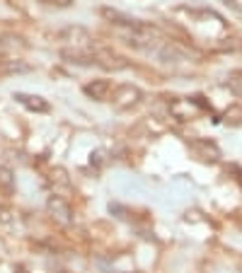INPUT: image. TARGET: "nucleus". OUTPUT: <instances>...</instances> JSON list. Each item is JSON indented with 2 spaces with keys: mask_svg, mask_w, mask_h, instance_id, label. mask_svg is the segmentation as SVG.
I'll use <instances>...</instances> for the list:
<instances>
[{
  "mask_svg": "<svg viewBox=\"0 0 242 273\" xmlns=\"http://www.w3.org/2000/svg\"><path fill=\"white\" fill-rule=\"evenodd\" d=\"M46 208H49L51 218L58 225H71L73 223V208L68 206V201L63 196H51L46 201Z\"/></svg>",
  "mask_w": 242,
  "mask_h": 273,
  "instance_id": "f257e3e1",
  "label": "nucleus"
},
{
  "mask_svg": "<svg viewBox=\"0 0 242 273\" xmlns=\"http://www.w3.org/2000/svg\"><path fill=\"white\" fill-rule=\"evenodd\" d=\"M12 218H10V211H8V208H3V206H0V225H5V223H10Z\"/></svg>",
  "mask_w": 242,
  "mask_h": 273,
  "instance_id": "9b49d317",
  "label": "nucleus"
},
{
  "mask_svg": "<svg viewBox=\"0 0 242 273\" xmlns=\"http://www.w3.org/2000/svg\"><path fill=\"white\" fill-rule=\"evenodd\" d=\"M41 3H49V5H56V8H71L73 0H41Z\"/></svg>",
  "mask_w": 242,
  "mask_h": 273,
  "instance_id": "9d476101",
  "label": "nucleus"
},
{
  "mask_svg": "<svg viewBox=\"0 0 242 273\" xmlns=\"http://www.w3.org/2000/svg\"><path fill=\"white\" fill-rule=\"evenodd\" d=\"M15 99L20 101L22 107H27L29 112H49V101L37 97V94H24V92H17Z\"/></svg>",
  "mask_w": 242,
  "mask_h": 273,
  "instance_id": "423d86ee",
  "label": "nucleus"
},
{
  "mask_svg": "<svg viewBox=\"0 0 242 273\" xmlns=\"http://www.w3.org/2000/svg\"><path fill=\"white\" fill-rule=\"evenodd\" d=\"M92 56H95V63H97L100 68H107V71H121V68H126V65H129V63H126V58L116 56V53H114V51H109V49L92 51Z\"/></svg>",
  "mask_w": 242,
  "mask_h": 273,
  "instance_id": "7ed1b4c3",
  "label": "nucleus"
},
{
  "mask_svg": "<svg viewBox=\"0 0 242 273\" xmlns=\"http://www.w3.org/2000/svg\"><path fill=\"white\" fill-rule=\"evenodd\" d=\"M143 99V92L136 85H119L114 90V107L116 109H129L133 104H138Z\"/></svg>",
  "mask_w": 242,
  "mask_h": 273,
  "instance_id": "f03ea898",
  "label": "nucleus"
},
{
  "mask_svg": "<svg viewBox=\"0 0 242 273\" xmlns=\"http://www.w3.org/2000/svg\"><path fill=\"white\" fill-rule=\"evenodd\" d=\"M85 94L92 97V99H107V94H109V82L107 80L90 82V85H85Z\"/></svg>",
  "mask_w": 242,
  "mask_h": 273,
  "instance_id": "6e6552de",
  "label": "nucleus"
},
{
  "mask_svg": "<svg viewBox=\"0 0 242 273\" xmlns=\"http://www.w3.org/2000/svg\"><path fill=\"white\" fill-rule=\"evenodd\" d=\"M100 15L107 22H111V24L121 27V29H138V27L143 24L141 20H133V17H129V15H124V12H119V10H111V8H102Z\"/></svg>",
  "mask_w": 242,
  "mask_h": 273,
  "instance_id": "20e7f679",
  "label": "nucleus"
},
{
  "mask_svg": "<svg viewBox=\"0 0 242 273\" xmlns=\"http://www.w3.org/2000/svg\"><path fill=\"white\" fill-rule=\"evenodd\" d=\"M60 58L66 63H75V65H97L95 63V56L87 53V51H75V49H63L60 51Z\"/></svg>",
  "mask_w": 242,
  "mask_h": 273,
  "instance_id": "39448f33",
  "label": "nucleus"
},
{
  "mask_svg": "<svg viewBox=\"0 0 242 273\" xmlns=\"http://www.w3.org/2000/svg\"><path fill=\"white\" fill-rule=\"evenodd\" d=\"M192 148L199 152V157H201V160H206V162H216L218 157H221L218 145H216V143H211V141H194Z\"/></svg>",
  "mask_w": 242,
  "mask_h": 273,
  "instance_id": "0eeeda50",
  "label": "nucleus"
},
{
  "mask_svg": "<svg viewBox=\"0 0 242 273\" xmlns=\"http://www.w3.org/2000/svg\"><path fill=\"white\" fill-rule=\"evenodd\" d=\"M15 189V177H12L10 169H5V167H0V191L10 193Z\"/></svg>",
  "mask_w": 242,
  "mask_h": 273,
  "instance_id": "1a4fd4ad",
  "label": "nucleus"
}]
</instances>
